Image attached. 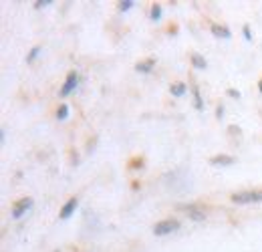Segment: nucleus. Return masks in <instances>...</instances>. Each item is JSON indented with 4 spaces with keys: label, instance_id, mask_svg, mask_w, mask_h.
I'll use <instances>...</instances> for the list:
<instances>
[{
    "label": "nucleus",
    "instance_id": "obj_1",
    "mask_svg": "<svg viewBox=\"0 0 262 252\" xmlns=\"http://www.w3.org/2000/svg\"><path fill=\"white\" fill-rule=\"evenodd\" d=\"M234 204H252V202H262V190H244L236 192L230 198Z\"/></svg>",
    "mask_w": 262,
    "mask_h": 252
},
{
    "label": "nucleus",
    "instance_id": "obj_2",
    "mask_svg": "<svg viewBox=\"0 0 262 252\" xmlns=\"http://www.w3.org/2000/svg\"><path fill=\"white\" fill-rule=\"evenodd\" d=\"M178 228H180V222L173 220V218H169V220L158 222V224L154 226V234H156V236H165V234L176 232Z\"/></svg>",
    "mask_w": 262,
    "mask_h": 252
},
{
    "label": "nucleus",
    "instance_id": "obj_3",
    "mask_svg": "<svg viewBox=\"0 0 262 252\" xmlns=\"http://www.w3.org/2000/svg\"><path fill=\"white\" fill-rule=\"evenodd\" d=\"M31 208H33V200H31V198H23V200H18V202L12 206V218H23L25 212L31 210Z\"/></svg>",
    "mask_w": 262,
    "mask_h": 252
},
{
    "label": "nucleus",
    "instance_id": "obj_4",
    "mask_svg": "<svg viewBox=\"0 0 262 252\" xmlns=\"http://www.w3.org/2000/svg\"><path fill=\"white\" fill-rule=\"evenodd\" d=\"M77 83H79V77H77V73L73 71V73H69L65 79V85H63V89H61V95L67 97L69 93H73L75 91V87H77Z\"/></svg>",
    "mask_w": 262,
    "mask_h": 252
},
{
    "label": "nucleus",
    "instance_id": "obj_5",
    "mask_svg": "<svg viewBox=\"0 0 262 252\" xmlns=\"http://www.w3.org/2000/svg\"><path fill=\"white\" fill-rule=\"evenodd\" d=\"M77 204H79V200H77V198H71L65 206L61 208V214H59V216H61L63 220H65V218H69V216H71V214L77 210Z\"/></svg>",
    "mask_w": 262,
    "mask_h": 252
},
{
    "label": "nucleus",
    "instance_id": "obj_6",
    "mask_svg": "<svg viewBox=\"0 0 262 252\" xmlns=\"http://www.w3.org/2000/svg\"><path fill=\"white\" fill-rule=\"evenodd\" d=\"M236 159L232 158V156H214V158L210 159V163L212 165H232Z\"/></svg>",
    "mask_w": 262,
    "mask_h": 252
},
{
    "label": "nucleus",
    "instance_id": "obj_7",
    "mask_svg": "<svg viewBox=\"0 0 262 252\" xmlns=\"http://www.w3.org/2000/svg\"><path fill=\"white\" fill-rule=\"evenodd\" d=\"M212 34L214 36H218V38H230V31L226 27H220V25H212Z\"/></svg>",
    "mask_w": 262,
    "mask_h": 252
},
{
    "label": "nucleus",
    "instance_id": "obj_8",
    "mask_svg": "<svg viewBox=\"0 0 262 252\" xmlns=\"http://www.w3.org/2000/svg\"><path fill=\"white\" fill-rule=\"evenodd\" d=\"M154 63H156V61H154V59H149V61L137 63V67H135V69H137V71H141V73H149V71L154 69Z\"/></svg>",
    "mask_w": 262,
    "mask_h": 252
},
{
    "label": "nucleus",
    "instance_id": "obj_9",
    "mask_svg": "<svg viewBox=\"0 0 262 252\" xmlns=\"http://www.w3.org/2000/svg\"><path fill=\"white\" fill-rule=\"evenodd\" d=\"M184 93H186V85H184V83H176V85H171V95L182 97Z\"/></svg>",
    "mask_w": 262,
    "mask_h": 252
},
{
    "label": "nucleus",
    "instance_id": "obj_10",
    "mask_svg": "<svg viewBox=\"0 0 262 252\" xmlns=\"http://www.w3.org/2000/svg\"><path fill=\"white\" fill-rule=\"evenodd\" d=\"M67 117H69V107L63 103V105L59 107V111H57V119H61V121H63V119H67Z\"/></svg>",
    "mask_w": 262,
    "mask_h": 252
},
{
    "label": "nucleus",
    "instance_id": "obj_11",
    "mask_svg": "<svg viewBox=\"0 0 262 252\" xmlns=\"http://www.w3.org/2000/svg\"><path fill=\"white\" fill-rule=\"evenodd\" d=\"M192 63H194V67H198V69H204V67H206V61H204L200 55H192Z\"/></svg>",
    "mask_w": 262,
    "mask_h": 252
},
{
    "label": "nucleus",
    "instance_id": "obj_12",
    "mask_svg": "<svg viewBox=\"0 0 262 252\" xmlns=\"http://www.w3.org/2000/svg\"><path fill=\"white\" fill-rule=\"evenodd\" d=\"M160 16H162V8H160L158 4H154V6H151V18H154V20H158Z\"/></svg>",
    "mask_w": 262,
    "mask_h": 252
},
{
    "label": "nucleus",
    "instance_id": "obj_13",
    "mask_svg": "<svg viewBox=\"0 0 262 252\" xmlns=\"http://www.w3.org/2000/svg\"><path fill=\"white\" fill-rule=\"evenodd\" d=\"M131 6H133V0H123V2H119V10H129Z\"/></svg>",
    "mask_w": 262,
    "mask_h": 252
},
{
    "label": "nucleus",
    "instance_id": "obj_14",
    "mask_svg": "<svg viewBox=\"0 0 262 252\" xmlns=\"http://www.w3.org/2000/svg\"><path fill=\"white\" fill-rule=\"evenodd\" d=\"M38 51H40V47H34L33 51H31V55H29V63H31V61H34V59H36V55H38Z\"/></svg>",
    "mask_w": 262,
    "mask_h": 252
},
{
    "label": "nucleus",
    "instance_id": "obj_15",
    "mask_svg": "<svg viewBox=\"0 0 262 252\" xmlns=\"http://www.w3.org/2000/svg\"><path fill=\"white\" fill-rule=\"evenodd\" d=\"M49 4H51V0H45V2L38 0V2H36V8H42V6H49Z\"/></svg>",
    "mask_w": 262,
    "mask_h": 252
},
{
    "label": "nucleus",
    "instance_id": "obj_16",
    "mask_svg": "<svg viewBox=\"0 0 262 252\" xmlns=\"http://www.w3.org/2000/svg\"><path fill=\"white\" fill-rule=\"evenodd\" d=\"M192 218H194V220H202L204 214H202V212H192Z\"/></svg>",
    "mask_w": 262,
    "mask_h": 252
},
{
    "label": "nucleus",
    "instance_id": "obj_17",
    "mask_svg": "<svg viewBox=\"0 0 262 252\" xmlns=\"http://www.w3.org/2000/svg\"><path fill=\"white\" fill-rule=\"evenodd\" d=\"M244 36L250 40V29H248V27H244Z\"/></svg>",
    "mask_w": 262,
    "mask_h": 252
},
{
    "label": "nucleus",
    "instance_id": "obj_18",
    "mask_svg": "<svg viewBox=\"0 0 262 252\" xmlns=\"http://www.w3.org/2000/svg\"><path fill=\"white\" fill-rule=\"evenodd\" d=\"M228 95H230V97H240V93H238V91H234V89H230Z\"/></svg>",
    "mask_w": 262,
    "mask_h": 252
},
{
    "label": "nucleus",
    "instance_id": "obj_19",
    "mask_svg": "<svg viewBox=\"0 0 262 252\" xmlns=\"http://www.w3.org/2000/svg\"><path fill=\"white\" fill-rule=\"evenodd\" d=\"M258 89H260V93H262V79H260V83H258Z\"/></svg>",
    "mask_w": 262,
    "mask_h": 252
}]
</instances>
